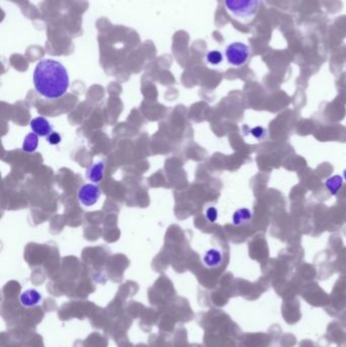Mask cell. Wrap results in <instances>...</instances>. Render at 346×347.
<instances>
[{"label": "cell", "mask_w": 346, "mask_h": 347, "mask_svg": "<svg viewBox=\"0 0 346 347\" xmlns=\"http://www.w3.org/2000/svg\"><path fill=\"white\" fill-rule=\"evenodd\" d=\"M343 183H344L343 176H340V175H334L325 180V186L327 190L331 193L332 196H337L339 194V192L343 186Z\"/></svg>", "instance_id": "obj_10"}, {"label": "cell", "mask_w": 346, "mask_h": 347, "mask_svg": "<svg viewBox=\"0 0 346 347\" xmlns=\"http://www.w3.org/2000/svg\"><path fill=\"white\" fill-rule=\"evenodd\" d=\"M38 145H39V136L33 132L28 134L25 137L24 143H23V150L28 153H32L36 151V149L38 148Z\"/></svg>", "instance_id": "obj_11"}, {"label": "cell", "mask_w": 346, "mask_h": 347, "mask_svg": "<svg viewBox=\"0 0 346 347\" xmlns=\"http://www.w3.org/2000/svg\"><path fill=\"white\" fill-rule=\"evenodd\" d=\"M30 127L34 133L41 137H47L52 132V126L50 122L45 117H42V116L31 120Z\"/></svg>", "instance_id": "obj_6"}, {"label": "cell", "mask_w": 346, "mask_h": 347, "mask_svg": "<svg viewBox=\"0 0 346 347\" xmlns=\"http://www.w3.org/2000/svg\"><path fill=\"white\" fill-rule=\"evenodd\" d=\"M33 80L36 90L50 100L61 98L69 87V75L66 68L54 59H43L38 62Z\"/></svg>", "instance_id": "obj_1"}, {"label": "cell", "mask_w": 346, "mask_h": 347, "mask_svg": "<svg viewBox=\"0 0 346 347\" xmlns=\"http://www.w3.org/2000/svg\"><path fill=\"white\" fill-rule=\"evenodd\" d=\"M222 60H223V56H222L221 52H219L217 50L209 51L206 54V62L210 65L217 66L222 62Z\"/></svg>", "instance_id": "obj_12"}, {"label": "cell", "mask_w": 346, "mask_h": 347, "mask_svg": "<svg viewBox=\"0 0 346 347\" xmlns=\"http://www.w3.org/2000/svg\"><path fill=\"white\" fill-rule=\"evenodd\" d=\"M41 301H42V296L39 292L36 291V289H28V291L24 292L20 297L21 304L27 307L39 304Z\"/></svg>", "instance_id": "obj_9"}, {"label": "cell", "mask_w": 346, "mask_h": 347, "mask_svg": "<svg viewBox=\"0 0 346 347\" xmlns=\"http://www.w3.org/2000/svg\"><path fill=\"white\" fill-rule=\"evenodd\" d=\"M250 134L252 135V136L258 140V141H262L263 139H265L268 135V131L265 127L261 126V125H257L255 127H252L250 129Z\"/></svg>", "instance_id": "obj_13"}, {"label": "cell", "mask_w": 346, "mask_h": 347, "mask_svg": "<svg viewBox=\"0 0 346 347\" xmlns=\"http://www.w3.org/2000/svg\"><path fill=\"white\" fill-rule=\"evenodd\" d=\"M224 54L228 64L240 67L248 62L251 51H250V47L245 43L235 42L225 48Z\"/></svg>", "instance_id": "obj_3"}, {"label": "cell", "mask_w": 346, "mask_h": 347, "mask_svg": "<svg viewBox=\"0 0 346 347\" xmlns=\"http://www.w3.org/2000/svg\"><path fill=\"white\" fill-rule=\"evenodd\" d=\"M102 194L101 188L94 184H86L78 192V199L85 206H92L98 202Z\"/></svg>", "instance_id": "obj_4"}, {"label": "cell", "mask_w": 346, "mask_h": 347, "mask_svg": "<svg viewBox=\"0 0 346 347\" xmlns=\"http://www.w3.org/2000/svg\"><path fill=\"white\" fill-rule=\"evenodd\" d=\"M205 217L207 218V220L211 223L216 222L217 218H218V210L216 206H209L206 208L205 210Z\"/></svg>", "instance_id": "obj_14"}, {"label": "cell", "mask_w": 346, "mask_h": 347, "mask_svg": "<svg viewBox=\"0 0 346 347\" xmlns=\"http://www.w3.org/2000/svg\"><path fill=\"white\" fill-rule=\"evenodd\" d=\"M104 171H105V162L101 161L98 163L92 164L86 171V178L94 183H100L104 178Z\"/></svg>", "instance_id": "obj_8"}, {"label": "cell", "mask_w": 346, "mask_h": 347, "mask_svg": "<svg viewBox=\"0 0 346 347\" xmlns=\"http://www.w3.org/2000/svg\"><path fill=\"white\" fill-rule=\"evenodd\" d=\"M253 218V211L248 207H241L238 208L233 215L232 222L235 226H242L250 221Z\"/></svg>", "instance_id": "obj_7"}, {"label": "cell", "mask_w": 346, "mask_h": 347, "mask_svg": "<svg viewBox=\"0 0 346 347\" xmlns=\"http://www.w3.org/2000/svg\"><path fill=\"white\" fill-rule=\"evenodd\" d=\"M343 179H344V181L346 182V169L343 171Z\"/></svg>", "instance_id": "obj_16"}, {"label": "cell", "mask_w": 346, "mask_h": 347, "mask_svg": "<svg viewBox=\"0 0 346 347\" xmlns=\"http://www.w3.org/2000/svg\"><path fill=\"white\" fill-rule=\"evenodd\" d=\"M227 11L237 18L253 17L259 10L263 0H223Z\"/></svg>", "instance_id": "obj_2"}, {"label": "cell", "mask_w": 346, "mask_h": 347, "mask_svg": "<svg viewBox=\"0 0 346 347\" xmlns=\"http://www.w3.org/2000/svg\"><path fill=\"white\" fill-rule=\"evenodd\" d=\"M61 135L58 132H51L47 136V141L52 145H57L61 142Z\"/></svg>", "instance_id": "obj_15"}, {"label": "cell", "mask_w": 346, "mask_h": 347, "mask_svg": "<svg viewBox=\"0 0 346 347\" xmlns=\"http://www.w3.org/2000/svg\"><path fill=\"white\" fill-rule=\"evenodd\" d=\"M223 262V253L220 249L210 248L203 254L202 263L207 268H217Z\"/></svg>", "instance_id": "obj_5"}]
</instances>
